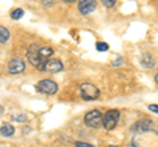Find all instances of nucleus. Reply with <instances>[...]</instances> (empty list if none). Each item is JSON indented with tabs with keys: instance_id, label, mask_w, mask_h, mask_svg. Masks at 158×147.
Wrapping results in <instances>:
<instances>
[{
	"instance_id": "obj_1",
	"label": "nucleus",
	"mask_w": 158,
	"mask_h": 147,
	"mask_svg": "<svg viewBox=\"0 0 158 147\" xmlns=\"http://www.w3.org/2000/svg\"><path fill=\"white\" fill-rule=\"evenodd\" d=\"M53 55V49L48 46H38L37 43H32L28 49V61L37 68L42 71V66L49 58Z\"/></svg>"
},
{
	"instance_id": "obj_2",
	"label": "nucleus",
	"mask_w": 158,
	"mask_h": 147,
	"mask_svg": "<svg viewBox=\"0 0 158 147\" xmlns=\"http://www.w3.org/2000/svg\"><path fill=\"white\" fill-rule=\"evenodd\" d=\"M79 91H81L82 99H85V100H96L100 96L99 88L91 84V83H83L81 88H79Z\"/></svg>"
},
{
	"instance_id": "obj_3",
	"label": "nucleus",
	"mask_w": 158,
	"mask_h": 147,
	"mask_svg": "<svg viewBox=\"0 0 158 147\" xmlns=\"http://www.w3.org/2000/svg\"><path fill=\"white\" fill-rule=\"evenodd\" d=\"M118 118H120V112H118V110H116V109L108 110L107 113L103 116V118H102V125L104 126L107 130H112L113 127L117 125Z\"/></svg>"
},
{
	"instance_id": "obj_4",
	"label": "nucleus",
	"mask_w": 158,
	"mask_h": 147,
	"mask_svg": "<svg viewBox=\"0 0 158 147\" xmlns=\"http://www.w3.org/2000/svg\"><path fill=\"white\" fill-rule=\"evenodd\" d=\"M36 89L45 95H56L58 91V85L56 81H53L50 79H44L40 83H37Z\"/></svg>"
},
{
	"instance_id": "obj_5",
	"label": "nucleus",
	"mask_w": 158,
	"mask_h": 147,
	"mask_svg": "<svg viewBox=\"0 0 158 147\" xmlns=\"http://www.w3.org/2000/svg\"><path fill=\"white\" fill-rule=\"evenodd\" d=\"M102 118H103V114L99 110H91L86 114L85 122L87 126L94 127V129H99L102 126Z\"/></svg>"
},
{
	"instance_id": "obj_6",
	"label": "nucleus",
	"mask_w": 158,
	"mask_h": 147,
	"mask_svg": "<svg viewBox=\"0 0 158 147\" xmlns=\"http://www.w3.org/2000/svg\"><path fill=\"white\" fill-rule=\"evenodd\" d=\"M153 130H154V124L150 120H140L132 126V131H136V133H148Z\"/></svg>"
},
{
	"instance_id": "obj_7",
	"label": "nucleus",
	"mask_w": 158,
	"mask_h": 147,
	"mask_svg": "<svg viewBox=\"0 0 158 147\" xmlns=\"http://www.w3.org/2000/svg\"><path fill=\"white\" fill-rule=\"evenodd\" d=\"M62 70H63V65L58 59H48L42 66V71H46L50 74H57Z\"/></svg>"
},
{
	"instance_id": "obj_8",
	"label": "nucleus",
	"mask_w": 158,
	"mask_h": 147,
	"mask_svg": "<svg viewBox=\"0 0 158 147\" xmlns=\"http://www.w3.org/2000/svg\"><path fill=\"white\" fill-rule=\"evenodd\" d=\"M25 70V62H24L21 58H13V59L9 61L8 63V71L13 74V75H17V74H21Z\"/></svg>"
},
{
	"instance_id": "obj_9",
	"label": "nucleus",
	"mask_w": 158,
	"mask_h": 147,
	"mask_svg": "<svg viewBox=\"0 0 158 147\" xmlns=\"http://www.w3.org/2000/svg\"><path fill=\"white\" fill-rule=\"evenodd\" d=\"M96 8V3L94 0H83V2H79L78 4V9L82 14H88L95 11Z\"/></svg>"
},
{
	"instance_id": "obj_10",
	"label": "nucleus",
	"mask_w": 158,
	"mask_h": 147,
	"mask_svg": "<svg viewBox=\"0 0 158 147\" xmlns=\"http://www.w3.org/2000/svg\"><path fill=\"white\" fill-rule=\"evenodd\" d=\"M141 66L144 68H152L153 66H154V58H153L149 53L142 54V57H141Z\"/></svg>"
},
{
	"instance_id": "obj_11",
	"label": "nucleus",
	"mask_w": 158,
	"mask_h": 147,
	"mask_svg": "<svg viewBox=\"0 0 158 147\" xmlns=\"http://www.w3.org/2000/svg\"><path fill=\"white\" fill-rule=\"evenodd\" d=\"M0 133L4 137H12L15 134V127L11 124H6L0 127Z\"/></svg>"
},
{
	"instance_id": "obj_12",
	"label": "nucleus",
	"mask_w": 158,
	"mask_h": 147,
	"mask_svg": "<svg viewBox=\"0 0 158 147\" xmlns=\"http://www.w3.org/2000/svg\"><path fill=\"white\" fill-rule=\"evenodd\" d=\"M9 30L4 26H0V43H6L9 40Z\"/></svg>"
},
{
	"instance_id": "obj_13",
	"label": "nucleus",
	"mask_w": 158,
	"mask_h": 147,
	"mask_svg": "<svg viewBox=\"0 0 158 147\" xmlns=\"http://www.w3.org/2000/svg\"><path fill=\"white\" fill-rule=\"evenodd\" d=\"M23 16H24V11L21 8H16L11 12V17L13 18V20H19V18H21Z\"/></svg>"
},
{
	"instance_id": "obj_14",
	"label": "nucleus",
	"mask_w": 158,
	"mask_h": 147,
	"mask_svg": "<svg viewBox=\"0 0 158 147\" xmlns=\"http://www.w3.org/2000/svg\"><path fill=\"white\" fill-rule=\"evenodd\" d=\"M108 43H106V42H98L96 43V50L98 51H107L108 50Z\"/></svg>"
},
{
	"instance_id": "obj_15",
	"label": "nucleus",
	"mask_w": 158,
	"mask_h": 147,
	"mask_svg": "<svg viewBox=\"0 0 158 147\" xmlns=\"http://www.w3.org/2000/svg\"><path fill=\"white\" fill-rule=\"evenodd\" d=\"M103 4H104V6L107 7V8H112L113 6H115V0H103V2H102Z\"/></svg>"
},
{
	"instance_id": "obj_16",
	"label": "nucleus",
	"mask_w": 158,
	"mask_h": 147,
	"mask_svg": "<svg viewBox=\"0 0 158 147\" xmlns=\"http://www.w3.org/2000/svg\"><path fill=\"white\" fill-rule=\"evenodd\" d=\"M13 120L15 121H19V122H25L27 121V116L25 114H19V116H15Z\"/></svg>"
},
{
	"instance_id": "obj_17",
	"label": "nucleus",
	"mask_w": 158,
	"mask_h": 147,
	"mask_svg": "<svg viewBox=\"0 0 158 147\" xmlns=\"http://www.w3.org/2000/svg\"><path fill=\"white\" fill-rule=\"evenodd\" d=\"M75 146L77 147H95V146H92V145L85 143V142H75Z\"/></svg>"
},
{
	"instance_id": "obj_18",
	"label": "nucleus",
	"mask_w": 158,
	"mask_h": 147,
	"mask_svg": "<svg viewBox=\"0 0 158 147\" xmlns=\"http://www.w3.org/2000/svg\"><path fill=\"white\" fill-rule=\"evenodd\" d=\"M149 109H150L152 112H154V113H157V112H158L157 105H156V104H154V105H149Z\"/></svg>"
},
{
	"instance_id": "obj_19",
	"label": "nucleus",
	"mask_w": 158,
	"mask_h": 147,
	"mask_svg": "<svg viewBox=\"0 0 158 147\" xmlns=\"http://www.w3.org/2000/svg\"><path fill=\"white\" fill-rule=\"evenodd\" d=\"M120 63H123V58L120 57V58H117V59L115 61V63H113V66H118Z\"/></svg>"
},
{
	"instance_id": "obj_20",
	"label": "nucleus",
	"mask_w": 158,
	"mask_h": 147,
	"mask_svg": "<svg viewBox=\"0 0 158 147\" xmlns=\"http://www.w3.org/2000/svg\"><path fill=\"white\" fill-rule=\"evenodd\" d=\"M3 112H4V108H3L2 105H0V116H2V114H3Z\"/></svg>"
},
{
	"instance_id": "obj_21",
	"label": "nucleus",
	"mask_w": 158,
	"mask_h": 147,
	"mask_svg": "<svg viewBox=\"0 0 158 147\" xmlns=\"http://www.w3.org/2000/svg\"><path fill=\"white\" fill-rule=\"evenodd\" d=\"M108 147H117V146H108Z\"/></svg>"
}]
</instances>
